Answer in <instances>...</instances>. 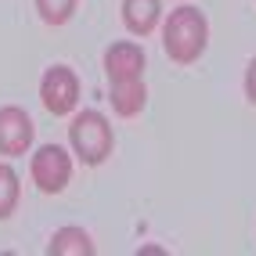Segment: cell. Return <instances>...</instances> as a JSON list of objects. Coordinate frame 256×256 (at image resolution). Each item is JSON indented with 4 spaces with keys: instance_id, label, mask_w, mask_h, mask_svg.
<instances>
[{
    "instance_id": "obj_1",
    "label": "cell",
    "mask_w": 256,
    "mask_h": 256,
    "mask_svg": "<svg viewBox=\"0 0 256 256\" xmlns=\"http://www.w3.org/2000/svg\"><path fill=\"white\" fill-rule=\"evenodd\" d=\"M206 44H210V22H206V14H202L198 8L180 4V8H174L166 14L162 47H166V54L177 65H192L202 50H206Z\"/></svg>"
},
{
    "instance_id": "obj_2",
    "label": "cell",
    "mask_w": 256,
    "mask_h": 256,
    "mask_svg": "<svg viewBox=\"0 0 256 256\" xmlns=\"http://www.w3.org/2000/svg\"><path fill=\"white\" fill-rule=\"evenodd\" d=\"M69 141H72V152L80 156V162H87V166H101L112 156V126H108V119L101 112H94V108L80 112L72 119Z\"/></svg>"
},
{
    "instance_id": "obj_3",
    "label": "cell",
    "mask_w": 256,
    "mask_h": 256,
    "mask_svg": "<svg viewBox=\"0 0 256 256\" xmlns=\"http://www.w3.org/2000/svg\"><path fill=\"white\" fill-rule=\"evenodd\" d=\"M32 180H36L40 192L58 195L65 192V184L72 180V159L62 144H44L36 156H32Z\"/></svg>"
},
{
    "instance_id": "obj_4",
    "label": "cell",
    "mask_w": 256,
    "mask_h": 256,
    "mask_svg": "<svg viewBox=\"0 0 256 256\" xmlns=\"http://www.w3.org/2000/svg\"><path fill=\"white\" fill-rule=\"evenodd\" d=\"M40 98H44L47 112L69 116L80 105V76L69 69V65H50L44 72V83H40Z\"/></svg>"
},
{
    "instance_id": "obj_5",
    "label": "cell",
    "mask_w": 256,
    "mask_h": 256,
    "mask_svg": "<svg viewBox=\"0 0 256 256\" xmlns=\"http://www.w3.org/2000/svg\"><path fill=\"white\" fill-rule=\"evenodd\" d=\"M32 144V119L26 108L8 105L0 108V156H22Z\"/></svg>"
},
{
    "instance_id": "obj_6",
    "label": "cell",
    "mask_w": 256,
    "mask_h": 256,
    "mask_svg": "<svg viewBox=\"0 0 256 256\" xmlns=\"http://www.w3.org/2000/svg\"><path fill=\"white\" fill-rule=\"evenodd\" d=\"M144 65H148L144 47L134 44V40H116L105 50V76H108V83L112 80H138V76H144Z\"/></svg>"
},
{
    "instance_id": "obj_7",
    "label": "cell",
    "mask_w": 256,
    "mask_h": 256,
    "mask_svg": "<svg viewBox=\"0 0 256 256\" xmlns=\"http://www.w3.org/2000/svg\"><path fill=\"white\" fill-rule=\"evenodd\" d=\"M108 98H112L116 116L134 119L144 108V101H148V83H144V76H138V80H112Z\"/></svg>"
},
{
    "instance_id": "obj_8",
    "label": "cell",
    "mask_w": 256,
    "mask_h": 256,
    "mask_svg": "<svg viewBox=\"0 0 256 256\" xmlns=\"http://www.w3.org/2000/svg\"><path fill=\"white\" fill-rule=\"evenodd\" d=\"M162 18V0H123V22L134 36H148Z\"/></svg>"
},
{
    "instance_id": "obj_9",
    "label": "cell",
    "mask_w": 256,
    "mask_h": 256,
    "mask_svg": "<svg viewBox=\"0 0 256 256\" xmlns=\"http://www.w3.org/2000/svg\"><path fill=\"white\" fill-rule=\"evenodd\" d=\"M47 252L50 256H90L94 252V242L87 238L83 228H62L54 238H50Z\"/></svg>"
},
{
    "instance_id": "obj_10",
    "label": "cell",
    "mask_w": 256,
    "mask_h": 256,
    "mask_svg": "<svg viewBox=\"0 0 256 256\" xmlns=\"http://www.w3.org/2000/svg\"><path fill=\"white\" fill-rule=\"evenodd\" d=\"M14 206H18V174L0 162V220L11 216Z\"/></svg>"
},
{
    "instance_id": "obj_11",
    "label": "cell",
    "mask_w": 256,
    "mask_h": 256,
    "mask_svg": "<svg viewBox=\"0 0 256 256\" xmlns=\"http://www.w3.org/2000/svg\"><path fill=\"white\" fill-rule=\"evenodd\" d=\"M36 11L47 26H65L76 11V0H36Z\"/></svg>"
},
{
    "instance_id": "obj_12",
    "label": "cell",
    "mask_w": 256,
    "mask_h": 256,
    "mask_svg": "<svg viewBox=\"0 0 256 256\" xmlns=\"http://www.w3.org/2000/svg\"><path fill=\"white\" fill-rule=\"evenodd\" d=\"M246 98L256 105V58L249 62V69H246Z\"/></svg>"
}]
</instances>
